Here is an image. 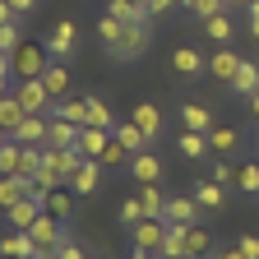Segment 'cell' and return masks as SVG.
Returning <instances> with one entry per match:
<instances>
[{
	"instance_id": "obj_57",
	"label": "cell",
	"mask_w": 259,
	"mask_h": 259,
	"mask_svg": "<svg viewBox=\"0 0 259 259\" xmlns=\"http://www.w3.org/2000/svg\"><path fill=\"white\" fill-rule=\"evenodd\" d=\"M139 5H144V0H139ZM144 10H148V5H144Z\"/></svg>"
},
{
	"instance_id": "obj_25",
	"label": "cell",
	"mask_w": 259,
	"mask_h": 259,
	"mask_svg": "<svg viewBox=\"0 0 259 259\" xmlns=\"http://www.w3.org/2000/svg\"><path fill=\"white\" fill-rule=\"evenodd\" d=\"M51 116L70 120V125H88V102H83V97H60V102L51 107Z\"/></svg>"
},
{
	"instance_id": "obj_32",
	"label": "cell",
	"mask_w": 259,
	"mask_h": 259,
	"mask_svg": "<svg viewBox=\"0 0 259 259\" xmlns=\"http://www.w3.org/2000/svg\"><path fill=\"white\" fill-rule=\"evenodd\" d=\"M204 32L218 42V47H232V32H236V23L227 19V10L222 14H213V19H204Z\"/></svg>"
},
{
	"instance_id": "obj_46",
	"label": "cell",
	"mask_w": 259,
	"mask_h": 259,
	"mask_svg": "<svg viewBox=\"0 0 259 259\" xmlns=\"http://www.w3.org/2000/svg\"><path fill=\"white\" fill-rule=\"evenodd\" d=\"M208 259H245V254H241V245H218Z\"/></svg>"
},
{
	"instance_id": "obj_11",
	"label": "cell",
	"mask_w": 259,
	"mask_h": 259,
	"mask_svg": "<svg viewBox=\"0 0 259 259\" xmlns=\"http://www.w3.org/2000/svg\"><path fill=\"white\" fill-rule=\"evenodd\" d=\"M241 60H245V56H236L232 47H218V51L208 56V74H213V79H222V83H232V79H236V70H241Z\"/></svg>"
},
{
	"instance_id": "obj_9",
	"label": "cell",
	"mask_w": 259,
	"mask_h": 259,
	"mask_svg": "<svg viewBox=\"0 0 259 259\" xmlns=\"http://www.w3.org/2000/svg\"><path fill=\"white\" fill-rule=\"evenodd\" d=\"M65 185H70L79 199H83V194H93L97 185H102V162H97V157H83V167H79L70 181H65Z\"/></svg>"
},
{
	"instance_id": "obj_39",
	"label": "cell",
	"mask_w": 259,
	"mask_h": 259,
	"mask_svg": "<svg viewBox=\"0 0 259 259\" xmlns=\"http://www.w3.org/2000/svg\"><path fill=\"white\" fill-rule=\"evenodd\" d=\"M236 185L245 194H259V162H245V167H236Z\"/></svg>"
},
{
	"instance_id": "obj_4",
	"label": "cell",
	"mask_w": 259,
	"mask_h": 259,
	"mask_svg": "<svg viewBox=\"0 0 259 259\" xmlns=\"http://www.w3.org/2000/svg\"><path fill=\"white\" fill-rule=\"evenodd\" d=\"M148 42H153V32H148V23H125V37H120V47L111 51V60H120V65H130V60H139V56L148 51Z\"/></svg>"
},
{
	"instance_id": "obj_54",
	"label": "cell",
	"mask_w": 259,
	"mask_h": 259,
	"mask_svg": "<svg viewBox=\"0 0 259 259\" xmlns=\"http://www.w3.org/2000/svg\"><path fill=\"white\" fill-rule=\"evenodd\" d=\"M222 5H227V10H232V5H245V0H222Z\"/></svg>"
},
{
	"instance_id": "obj_30",
	"label": "cell",
	"mask_w": 259,
	"mask_h": 259,
	"mask_svg": "<svg viewBox=\"0 0 259 259\" xmlns=\"http://www.w3.org/2000/svg\"><path fill=\"white\" fill-rule=\"evenodd\" d=\"M97 37H102V47H107V56L120 47V37H125V23L116 19V14H102L97 19Z\"/></svg>"
},
{
	"instance_id": "obj_14",
	"label": "cell",
	"mask_w": 259,
	"mask_h": 259,
	"mask_svg": "<svg viewBox=\"0 0 259 259\" xmlns=\"http://www.w3.org/2000/svg\"><path fill=\"white\" fill-rule=\"evenodd\" d=\"M130 120H135V125L144 130V135H148V144H157V139H162V111H157L153 102H135Z\"/></svg>"
},
{
	"instance_id": "obj_31",
	"label": "cell",
	"mask_w": 259,
	"mask_h": 259,
	"mask_svg": "<svg viewBox=\"0 0 259 259\" xmlns=\"http://www.w3.org/2000/svg\"><path fill=\"white\" fill-rule=\"evenodd\" d=\"M213 148H208V135H199V130H185L181 135V157L185 162H199V157H208Z\"/></svg>"
},
{
	"instance_id": "obj_2",
	"label": "cell",
	"mask_w": 259,
	"mask_h": 259,
	"mask_svg": "<svg viewBox=\"0 0 259 259\" xmlns=\"http://www.w3.org/2000/svg\"><path fill=\"white\" fill-rule=\"evenodd\" d=\"M14 97L23 102L28 116H51V107H56V97L47 93L42 79H19V83H14Z\"/></svg>"
},
{
	"instance_id": "obj_40",
	"label": "cell",
	"mask_w": 259,
	"mask_h": 259,
	"mask_svg": "<svg viewBox=\"0 0 259 259\" xmlns=\"http://www.w3.org/2000/svg\"><path fill=\"white\" fill-rule=\"evenodd\" d=\"M222 10H227V5H222V0H194V10H190V14H194V19H199V23H204V19H213V14H222Z\"/></svg>"
},
{
	"instance_id": "obj_43",
	"label": "cell",
	"mask_w": 259,
	"mask_h": 259,
	"mask_svg": "<svg viewBox=\"0 0 259 259\" xmlns=\"http://www.w3.org/2000/svg\"><path fill=\"white\" fill-rule=\"evenodd\" d=\"M213 181H218V185H232V181H236V167H227V162H218V167H213Z\"/></svg>"
},
{
	"instance_id": "obj_55",
	"label": "cell",
	"mask_w": 259,
	"mask_h": 259,
	"mask_svg": "<svg viewBox=\"0 0 259 259\" xmlns=\"http://www.w3.org/2000/svg\"><path fill=\"white\" fill-rule=\"evenodd\" d=\"M5 139H10V130H5V125H0V144H5Z\"/></svg>"
},
{
	"instance_id": "obj_7",
	"label": "cell",
	"mask_w": 259,
	"mask_h": 259,
	"mask_svg": "<svg viewBox=\"0 0 259 259\" xmlns=\"http://www.w3.org/2000/svg\"><path fill=\"white\" fill-rule=\"evenodd\" d=\"M199 204H194V194H171V199H167V213H162V218H167V222H176V227H194V222H199Z\"/></svg>"
},
{
	"instance_id": "obj_49",
	"label": "cell",
	"mask_w": 259,
	"mask_h": 259,
	"mask_svg": "<svg viewBox=\"0 0 259 259\" xmlns=\"http://www.w3.org/2000/svg\"><path fill=\"white\" fill-rule=\"evenodd\" d=\"M5 23H19V14L10 10V0H0V28H5Z\"/></svg>"
},
{
	"instance_id": "obj_13",
	"label": "cell",
	"mask_w": 259,
	"mask_h": 259,
	"mask_svg": "<svg viewBox=\"0 0 259 259\" xmlns=\"http://www.w3.org/2000/svg\"><path fill=\"white\" fill-rule=\"evenodd\" d=\"M37 250H42V245L32 241L28 232H14V227L5 232V241H0V254H5V259H32Z\"/></svg>"
},
{
	"instance_id": "obj_53",
	"label": "cell",
	"mask_w": 259,
	"mask_h": 259,
	"mask_svg": "<svg viewBox=\"0 0 259 259\" xmlns=\"http://www.w3.org/2000/svg\"><path fill=\"white\" fill-rule=\"evenodd\" d=\"M176 5H181V10H194V0H176Z\"/></svg>"
},
{
	"instance_id": "obj_26",
	"label": "cell",
	"mask_w": 259,
	"mask_h": 259,
	"mask_svg": "<svg viewBox=\"0 0 259 259\" xmlns=\"http://www.w3.org/2000/svg\"><path fill=\"white\" fill-rule=\"evenodd\" d=\"M42 83H47V93L56 97V102L70 97V70H65V60H51V70L42 74Z\"/></svg>"
},
{
	"instance_id": "obj_29",
	"label": "cell",
	"mask_w": 259,
	"mask_h": 259,
	"mask_svg": "<svg viewBox=\"0 0 259 259\" xmlns=\"http://www.w3.org/2000/svg\"><path fill=\"white\" fill-rule=\"evenodd\" d=\"M14 139H19V144H37V148H42V144H47V116H23V125L14 130Z\"/></svg>"
},
{
	"instance_id": "obj_15",
	"label": "cell",
	"mask_w": 259,
	"mask_h": 259,
	"mask_svg": "<svg viewBox=\"0 0 259 259\" xmlns=\"http://www.w3.org/2000/svg\"><path fill=\"white\" fill-rule=\"evenodd\" d=\"M194 204H199L204 213H218V208H227V185H218L213 176H208V181H199V185H194Z\"/></svg>"
},
{
	"instance_id": "obj_44",
	"label": "cell",
	"mask_w": 259,
	"mask_h": 259,
	"mask_svg": "<svg viewBox=\"0 0 259 259\" xmlns=\"http://www.w3.org/2000/svg\"><path fill=\"white\" fill-rule=\"evenodd\" d=\"M144 5H148V14L157 19V14H171V10H176V0H144Z\"/></svg>"
},
{
	"instance_id": "obj_33",
	"label": "cell",
	"mask_w": 259,
	"mask_h": 259,
	"mask_svg": "<svg viewBox=\"0 0 259 259\" xmlns=\"http://www.w3.org/2000/svg\"><path fill=\"white\" fill-rule=\"evenodd\" d=\"M23 116H28V111H23V102H19V97H14V93H10V97H5V102H0V125H5V130H10V135H14V130L23 125Z\"/></svg>"
},
{
	"instance_id": "obj_59",
	"label": "cell",
	"mask_w": 259,
	"mask_h": 259,
	"mask_svg": "<svg viewBox=\"0 0 259 259\" xmlns=\"http://www.w3.org/2000/svg\"><path fill=\"white\" fill-rule=\"evenodd\" d=\"M153 259H157V254H153Z\"/></svg>"
},
{
	"instance_id": "obj_16",
	"label": "cell",
	"mask_w": 259,
	"mask_h": 259,
	"mask_svg": "<svg viewBox=\"0 0 259 259\" xmlns=\"http://www.w3.org/2000/svg\"><path fill=\"white\" fill-rule=\"evenodd\" d=\"M171 70H176L181 79H194L199 70H208V60L194 51V47H176V51H171Z\"/></svg>"
},
{
	"instance_id": "obj_50",
	"label": "cell",
	"mask_w": 259,
	"mask_h": 259,
	"mask_svg": "<svg viewBox=\"0 0 259 259\" xmlns=\"http://www.w3.org/2000/svg\"><path fill=\"white\" fill-rule=\"evenodd\" d=\"M245 102H250V116L259 120V93H250V97H245Z\"/></svg>"
},
{
	"instance_id": "obj_27",
	"label": "cell",
	"mask_w": 259,
	"mask_h": 259,
	"mask_svg": "<svg viewBox=\"0 0 259 259\" xmlns=\"http://www.w3.org/2000/svg\"><path fill=\"white\" fill-rule=\"evenodd\" d=\"M181 125H185V130H199V135H208V130H213V111L199 107V102H185V107H181Z\"/></svg>"
},
{
	"instance_id": "obj_58",
	"label": "cell",
	"mask_w": 259,
	"mask_h": 259,
	"mask_svg": "<svg viewBox=\"0 0 259 259\" xmlns=\"http://www.w3.org/2000/svg\"><path fill=\"white\" fill-rule=\"evenodd\" d=\"M0 259H5V254H0Z\"/></svg>"
},
{
	"instance_id": "obj_1",
	"label": "cell",
	"mask_w": 259,
	"mask_h": 259,
	"mask_svg": "<svg viewBox=\"0 0 259 259\" xmlns=\"http://www.w3.org/2000/svg\"><path fill=\"white\" fill-rule=\"evenodd\" d=\"M10 60H14V79H42V74L51 70L47 42H42V47H37V42H19V47L10 51Z\"/></svg>"
},
{
	"instance_id": "obj_56",
	"label": "cell",
	"mask_w": 259,
	"mask_h": 259,
	"mask_svg": "<svg viewBox=\"0 0 259 259\" xmlns=\"http://www.w3.org/2000/svg\"><path fill=\"white\" fill-rule=\"evenodd\" d=\"M51 259H60V254H56V250H51Z\"/></svg>"
},
{
	"instance_id": "obj_51",
	"label": "cell",
	"mask_w": 259,
	"mask_h": 259,
	"mask_svg": "<svg viewBox=\"0 0 259 259\" xmlns=\"http://www.w3.org/2000/svg\"><path fill=\"white\" fill-rule=\"evenodd\" d=\"M10 93H14V88H10V79H0V102H5Z\"/></svg>"
},
{
	"instance_id": "obj_41",
	"label": "cell",
	"mask_w": 259,
	"mask_h": 259,
	"mask_svg": "<svg viewBox=\"0 0 259 259\" xmlns=\"http://www.w3.org/2000/svg\"><path fill=\"white\" fill-rule=\"evenodd\" d=\"M19 47V23H5L0 28V51H14Z\"/></svg>"
},
{
	"instance_id": "obj_36",
	"label": "cell",
	"mask_w": 259,
	"mask_h": 259,
	"mask_svg": "<svg viewBox=\"0 0 259 259\" xmlns=\"http://www.w3.org/2000/svg\"><path fill=\"white\" fill-rule=\"evenodd\" d=\"M19 176H28V181H37V176H42V148H37V144H23V162H19Z\"/></svg>"
},
{
	"instance_id": "obj_34",
	"label": "cell",
	"mask_w": 259,
	"mask_h": 259,
	"mask_svg": "<svg viewBox=\"0 0 259 259\" xmlns=\"http://www.w3.org/2000/svg\"><path fill=\"white\" fill-rule=\"evenodd\" d=\"M83 102H88V125H97V130H116V116L107 111L102 97H83Z\"/></svg>"
},
{
	"instance_id": "obj_6",
	"label": "cell",
	"mask_w": 259,
	"mask_h": 259,
	"mask_svg": "<svg viewBox=\"0 0 259 259\" xmlns=\"http://www.w3.org/2000/svg\"><path fill=\"white\" fill-rule=\"evenodd\" d=\"M28 236H32V241H37L42 250H60V245H65V227H60V218H51V213H42L37 222H32V227H28Z\"/></svg>"
},
{
	"instance_id": "obj_18",
	"label": "cell",
	"mask_w": 259,
	"mask_h": 259,
	"mask_svg": "<svg viewBox=\"0 0 259 259\" xmlns=\"http://www.w3.org/2000/svg\"><path fill=\"white\" fill-rule=\"evenodd\" d=\"M107 144H111V130H97V125H83L79 130V153L83 157H102Z\"/></svg>"
},
{
	"instance_id": "obj_37",
	"label": "cell",
	"mask_w": 259,
	"mask_h": 259,
	"mask_svg": "<svg viewBox=\"0 0 259 259\" xmlns=\"http://www.w3.org/2000/svg\"><path fill=\"white\" fill-rule=\"evenodd\" d=\"M116 218H120L125 227H135V222H144L148 213H144V204H139V194H130V199H120V208H116Z\"/></svg>"
},
{
	"instance_id": "obj_8",
	"label": "cell",
	"mask_w": 259,
	"mask_h": 259,
	"mask_svg": "<svg viewBox=\"0 0 259 259\" xmlns=\"http://www.w3.org/2000/svg\"><path fill=\"white\" fill-rule=\"evenodd\" d=\"M79 130L83 125H70V120H60V116H47V144L42 148H74L79 144Z\"/></svg>"
},
{
	"instance_id": "obj_23",
	"label": "cell",
	"mask_w": 259,
	"mask_h": 259,
	"mask_svg": "<svg viewBox=\"0 0 259 259\" xmlns=\"http://www.w3.org/2000/svg\"><path fill=\"white\" fill-rule=\"evenodd\" d=\"M208 148L213 153H236L241 148V130L236 125H213L208 130Z\"/></svg>"
},
{
	"instance_id": "obj_47",
	"label": "cell",
	"mask_w": 259,
	"mask_h": 259,
	"mask_svg": "<svg viewBox=\"0 0 259 259\" xmlns=\"http://www.w3.org/2000/svg\"><path fill=\"white\" fill-rule=\"evenodd\" d=\"M10 10H14V14H19V19H28V14H32V10H37V0H10Z\"/></svg>"
},
{
	"instance_id": "obj_21",
	"label": "cell",
	"mask_w": 259,
	"mask_h": 259,
	"mask_svg": "<svg viewBox=\"0 0 259 259\" xmlns=\"http://www.w3.org/2000/svg\"><path fill=\"white\" fill-rule=\"evenodd\" d=\"M185 232L190 227H167V241H162V250H157V259H190V245H185Z\"/></svg>"
},
{
	"instance_id": "obj_38",
	"label": "cell",
	"mask_w": 259,
	"mask_h": 259,
	"mask_svg": "<svg viewBox=\"0 0 259 259\" xmlns=\"http://www.w3.org/2000/svg\"><path fill=\"white\" fill-rule=\"evenodd\" d=\"M97 162H102V167H120V162H130V148H125V144L111 135V144L102 148V157H97Z\"/></svg>"
},
{
	"instance_id": "obj_52",
	"label": "cell",
	"mask_w": 259,
	"mask_h": 259,
	"mask_svg": "<svg viewBox=\"0 0 259 259\" xmlns=\"http://www.w3.org/2000/svg\"><path fill=\"white\" fill-rule=\"evenodd\" d=\"M130 259H153V254H148V250H135V254H130Z\"/></svg>"
},
{
	"instance_id": "obj_24",
	"label": "cell",
	"mask_w": 259,
	"mask_h": 259,
	"mask_svg": "<svg viewBox=\"0 0 259 259\" xmlns=\"http://www.w3.org/2000/svg\"><path fill=\"white\" fill-rule=\"evenodd\" d=\"M28 190H32L28 176H0V208H10V204L28 199Z\"/></svg>"
},
{
	"instance_id": "obj_48",
	"label": "cell",
	"mask_w": 259,
	"mask_h": 259,
	"mask_svg": "<svg viewBox=\"0 0 259 259\" xmlns=\"http://www.w3.org/2000/svg\"><path fill=\"white\" fill-rule=\"evenodd\" d=\"M56 254H60V259H88V254H83V250H79V245H74V241H65V245H60V250H56Z\"/></svg>"
},
{
	"instance_id": "obj_3",
	"label": "cell",
	"mask_w": 259,
	"mask_h": 259,
	"mask_svg": "<svg viewBox=\"0 0 259 259\" xmlns=\"http://www.w3.org/2000/svg\"><path fill=\"white\" fill-rule=\"evenodd\" d=\"M167 218H144V222H135L130 227V241H135V250H148V254H157L162 250V241H167Z\"/></svg>"
},
{
	"instance_id": "obj_5",
	"label": "cell",
	"mask_w": 259,
	"mask_h": 259,
	"mask_svg": "<svg viewBox=\"0 0 259 259\" xmlns=\"http://www.w3.org/2000/svg\"><path fill=\"white\" fill-rule=\"evenodd\" d=\"M74 47H79V23H74V19H60V23L51 28V37H47L51 60H74Z\"/></svg>"
},
{
	"instance_id": "obj_19",
	"label": "cell",
	"mask_w": 259,
	"mask_h": 259,
	"mask_svg": "<svg viewBox=\"0 0 259 259\" xmlns=\"http://www.w3.org/2000/svg\"><path fill=\"white\" fill-rule=\"evenodd\" d=\"M185 245H190V259H208V254L218 250L213 232H208V227H199V222H194L190 232H185Z\"/></svg>"
},
{
	"instance_id": "obj_22",
	"label": "cell",
	"mask_w": 259,
	"mask_h": 259,
	"mask_svg": "<svg viewBox=\"0 0 259 259\" xmlns=\"http://www.w3.org/2000/svg\"><path fill=\"white\" fill-rule=\"evenodd\" d=\"M111 135H116V139L130 148V157H135V153H144V148H153V144H148V135H144V130H139L135 120H120V125L111 130Z\"/></svg>"
},
{
	"instance_id": "obj_10",
	"label": "cell",
	"mask_w": 259,
	"mask_h": 259,
	"mask_svg": "<svg viewBox=\"0 0 259 259\" xmlns=\"http://www.w3.org/2000/svg\"><path fill=\"white\" fill-rule=\"evenodd\" d=\"M42 213H47V208H42V204H37V199L28 194V199H19V204H10V208H5V222L14 227V232H28V227L37 222Z\"/></svg>"
},
{
	"instance_id": "obj_28",
	"label": "cell",
	"mask_w": 259,
	"mask_h": 259,
	"mask_svg": "<svg viewBox=\"0 0 259 259\" xmlns=\"http://www.w3.org/2000/svg\"><path fill=\"white\" fill-rule=\"evenodd\" d=\"M74 199H79V194H74L70 185H60V190H51V194H47V213L65 222V218H70V213H74Z\"/></svg>"
},
{
	"instance_id": "obj_17",
	"label": "cell",
	"mask_w": 259,
	"mask_h": 259,
	"mask_svg": "<svg viewBox=\"0 0 259 259\" xmlns=\"http://www.w3.org/2000/svg\"><path fill=\"white\" fill-rule=\"evenodd\" d=\"M227 88H232L236 97H250V93H259V60H241V70H236V79L232 83H227Z\"/></svg>"
},
{
	"instance_id": "obj_42",
	"label": "cell",
	"mask_w": 259,
	"mask_h": 259,
	"mask_svg": "<svg viewBox=\"0 0 259 259\" xmlns=\"http://www.w3.org/2000/svg\"><path fill=\"white\" fill-rule=\"evenodd\" d=\"M236 245H241V254H245V259H259V236H254V232H245Z\"/></svg>"
},
{
	"instance_id": "obj_12",
	"label": "cell",
	"mask_w": 259,
	"mask_h": 259,
	"mask_svg": "<svg viewBox=\"0 0 259 259\" xmlns=\"http://www.w3.org/2000/svg\"><path fill=\"white\" fill-rule=\"evenodd\" d=\"M130 171H135L139 185H157V176H162V157H157L153 148H144V153L130 157Z\"/></svg>"
},
{
	"instance_id": "obj_20",
	"label": "cell",
	"mask_w": 259,
	"mask_h": 259,
	"mask_svg": "<svg viewBox=\"0 0 259 259\" xmlns=\"http://www.w3.org/2000/svg\"><path fill=\"white\" fill-rule=\"evenodd\" d=\"M107 14H116L120 23H153V14L139 5V0H107Z\"/></svg>"
},
{
	"instance_id": "obj_35",
	"label": "cell",
	"mask_w": 259,
	"mask_h": 259,
	"mask_svg": "<svg viewBox=\"0 0 259 259\" xmlns=\"http://www.w3.org/2000/svg\"><path fill=\"white\" fill-rule=\"evenodd\" d=\"M139 204H144L148 218H162V213H167V194H162L157 185H144V190H139Z\"/></svg>"
},
{
	"instance_id": "obj_45",
	"label": "cell",
	"mask_w": 259,
	"mask_h": 259,
	"mask_svg": "<svg viewBox=\"0 0 259 259\" xmlns=\"http://www.w3.org/2000/svg\"><path fill=\"white\" fill-rule=\"evenodd\" d=\"M245 10H250V37L259 42V0H245Z\"/></svg>"
}]
</instances>
